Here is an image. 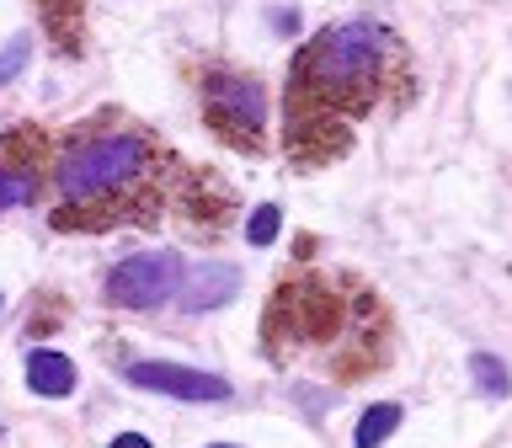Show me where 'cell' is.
<instances>
[{
  "instance_id": "obj_1",
  "label": "cell",
  "mask_w": 512,
  "mask_h": 448,
  "mask_svg": "<svg viewBox=\"0 0 512 448\" xmlns=\"http://www.w3.org/2000/svg\"><path fill=\"white\" fill-rule=\"evenodd\" d=\"M395 38L374 22H336L299 54L294 64V118H326V112H368L390 80Z\"/></svg>"
},
{
  "instance_id": "obj_2",
  "label": "cell",
  "mask_w": 512,
  "mask_h": 448,
  "mask_svg": "<svg viewBox=\"0 0 512 448\" xmlns=\"http://www.w3.org/2000/svg\"><path fill=\"white\" fill-rule=\"evenodd\" d=\"M155 150L134 134H118V139H91V144H75L70 155L59 160L54 182L64 192V203H102V198H123L128 187L144 182Z\"/></svg>"
},
{
  "instance_id": "obj_3",
  "label": "cell",
  "mask_w": 512,
  "mask_h": 448,
  "mask_svg": "<svg viewBox=\"0 0 512 448\" xmlns=\"http://www.w3.org/2000/svg\"><path fill=\"white\" fill-rule=\"evenodd\" d=\"M187 278V262L176 251H134L107 272V299L118 310H155V304L176 299Z\"/></svg>"
},
{
  "instance_id": "obj_4",
  "label": "cell",
  "mask_w": 512,
  "mask_h": 448,
  "mask_svg": "<svg viewBox=\"0 0 512 448\" xmlns=\"http://www.w3.org/2000/svg\"><path fill=\"white\" fill-rule=\"evenodd\" d=\"M208 118L219 128H230L240 144H251L267 123V96L246 75H214L208 80Z\"/></svg>"
},
{
  "instance_id": "obj_5",
  "label": "cell",
  "mask_w": 512,
  "mask_h": 448,
  "mask_svg": "<svg viewBox=\"0 0 512 448\" xmlns=\"http://www.w3.org/2000/svg\"><path fill=\"white\" fill-rule=\"evenodd\" d=\"M128 384H139V390H155V395H176V400H230V379L219 374H203V368H187V363H128L123 368Z\"/></svg>"
},
{
  "instance_id": "obj_6",
  "label": "cell",
  "mask_w": 512,
  "mask_h": 448,
  "mask_svg": "<svg viewBox=\"0 0 512 448\" xmlns=\"http://www.w3.org/2000/svg\"><path fill=\"white\" fill-rule=\"evenodd\" d=\"M235 288H240V272H235L230 262H203L192 278H182V288H176V304H182L187 315H198V310H214V304L235 299Z\"/></svg>"
},
{
  "instance_id": "obj_7",
  "label": "cell",
  "mask_w": 512,
  "mask_h": 448,
  "mask_svg": "<svg viewBox=\"0 0 512 448\" xmlns=\"http://www.w3.org/2000/svg\"><path fill=\"white\" fill-rule=\"evenodd\" d=\"M27 390L48 395V400H64L75 390V363L64 358V352H48V347L27 352Z\"/></svg>"
},
{
  "instance_id": "obj_8",
  "label": "cell",
  "mask_w": 512,
  "mask_h": 448,
  "mask_svg": "<svg viewBox=\"0 0 512 448\" xmlns=\"http://www.w3.org/2000/svg\"><path fill=\"white\" fill-rule=\"evenodd\" d=\"M395 427H400V406H395V400H379V406L363 411L358 432H352V448H379Z\"/></svg>"
},
{
  "instance_id": "obj_9",
  "label": "cell",
  "mask_w": 512,
  "mask_h": 448,
  "mask_svg": "<svg viewBox=\"0 0 512 448\" xmlns=\"http://www.w3.org/2000/svg\"><path fill=\"white\" fill-rule=\"evenodd\" d=\"M475 384H480V395H486V400H507V390H512L502 358H491V352H480V358H475Z\"/></svg>"
},
{
  "instance_id": "obj_10",
  "label": "cell",
  "mask_w": 512,
  "mask_h": 448,
  "mask_svg": "<svg viewBox=\"0 0 512 448\" xmlns=\"http://www.w3.org/2000/svg\"><path fill=\"white\" fill-rule=\"evenodd\" d=\"M278 224H283L278 203H262L251 214V224H246V240H251V246H272V240H278Z\"/></svg>"
},
{
  "instance_id": "obj_11",
  "label": "cell",
  "mask_w": 512,
  "mask_h": 448,
  "mask_svg": "<svg viewBox=\"0 0 512 448\" xmlns=\"http://www.w3.org/2000/svg\"><path fill=\"white\" fill-rule=\"evenodd\" d=\"M27 198H32V182H27V176L0 166V214H6V208H16V203H27Z\"/></svg>"
},
{
  "instance_id": "obj_12",
  "label": "cell",
  "mask_w": 512,
  "mask_h": 448,
  "mask_svg": "<svg viewBox=\"0 0 512 448\" xmlns=\"http://www.w3.org/2000/svg\"><path fill=\"white\" fill-rule=\"evenodd\" d=\"M22 59H27V38H11V48L0 54V80H11L16 70H22Z\"/></svg>"
},
{
  "instance_id": "obj_13",
  "label": "cell",
  "mask_w": 512,
  "mask_h": 448,
  "mask_svg": "<svg viewBox=\"0 0 512 448\" xmlns=\"http://www.w3.org/2000/svg\"><path fill=\"white\" fill-rule=\"evenodd\" d=\"M112 448H150V438H139V432H123V438H112Z\"/></svg>"
},
{
  "instance_id": "obj_14",
  "label": "cell",
  "mask_w": 512,
  "mask_h": 448,
  "mask_svg": "<svg viewBox=\"0 0 512 448\" xmlns=\"http://www.w3.org/2000/svg\"><path fill=\"white\" fill-rule=\"evenodd\" d=\"M214 448H230V443H214Z\"/></svg>"
}]
</instances>
